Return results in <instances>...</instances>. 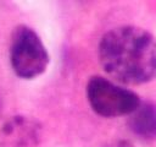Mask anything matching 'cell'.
Listing matches in <instances>:
<instances>
[{
    "label": "cell",
    "mask_w": 156,
    "mask_h": 147,
    "mask_svg": "<svg viewBox=\"0 0 156 147\" xmlns=\"http://www.w3.org/2000/svg\"><path fill=\"white\" fill-rule=\"evenodd\" d=\"M110 147H133L132 145H129L128 142H126V141H118V142H116V143H113V145H111Z\"/></svg>",
    "instance_id": "cell-6"
},
{
    "label": "cell",
    "mask_w": 156,
    "mask_h": 147,
    "mask_svg": "<svg viewBox=\"0 0 156 147\" xmlns=\"http://www.w3.org/2000/svg\"><path fill=\"white\" fill-rule=\"evenodd\" d=\"M37 125L22 116L12 118L1 127V135L5 142H11L15 146H26L37 141Z\"/></svg>",
    "instance_id": "cell-5"
},
{
    "label": "cell",
    "mask_w": 156,
    "mask_h": 147,
    "mask_svg": "<svg viewBox=\"0 0 156 147\" xmlns=\"http://www.w3.org/2000/svg\"><path fill=\"white\" fill-rule=\"evenodd\" d=\"M99 61L106 74L126 85L156 78V38L136 26L107 31L99 42Z\"/></svg>",
    "instance_id": "cell-1"
},
{
    "label": "cell",
    "mask_w": 156,
    "mask_h": 147,
    "mask_svg": "<svg viewBox=\"0 0 156 147\" xmlns=\"http://www.w3.org/2000/svg\"><path fill=\"white\" fill-rule=\"evenodd\" d=\"M87 98L91 109L98 115L105 118L129 115L141 102L133 91L101 76L89 78L87 83Z\"/></svg>",
    "instance_id": "cell-3"
},
{
    "label": "cell",
    "mask_w": 156,
    "mask_h": 147,
    "mask_svg": "<svg viewBox=\"0 0 156 147\" xmlns=\"http://www.w3.org/2000/svg\"><path fill=\"white\" fill-rule=\"evenodd\" d=\"M49 54L39 36L28 26H17L11 36L10 62L15 74L26 80L41 75L49 65Z\"/></svg>",
    "instance_id": "cell-2"
},
{
    "label": "cell",
    "mask_w": 156,
    "mask_h": 147,
    "mask_svg": "<svg viewBox=\"0 0 156 147\" xmlns=\"http://www.w3.org/2000/svg\"><path fill=\"white\" fill-rule=\"evenodd\" d=\"M128 126L141 140H156V104L154 102H140L138 108L129 114Z\"/></svg>",
    "instance_id": "cell-4"
}]
</instances>
